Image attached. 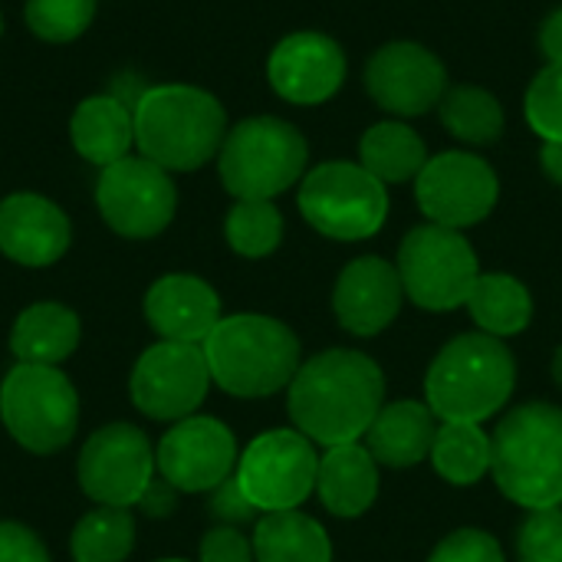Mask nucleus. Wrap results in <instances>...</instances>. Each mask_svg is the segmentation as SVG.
<instances>
[{"label":"nucleus","instance_id":"13","mask_svg":"<svg viewBox=\"0 0 562 562\" xmlns=\"http://www.w3.org/2000/svg\"><path fill=\"white\" fill-rule=\"evenodd\" d=\"M204 349L194 342H155L132 372V402L155 422H181L198 412L211 389Z\"/></svg>","mask_w":562,"mask_h":562},{"label":"nucleus","instance_id":"5","mask_svg":"<svg viewBox=\"0 0 562 562\" xmlns=\"http://www.w3.org/2000/svg\"><path fill=\"white\" fill-rule=\"evenodd\" d=\"M517 385V362L504 339L464 333L451 339L425 375L428 408L441 422L481 425L497 415Z\"/></svg>","mask_w":562,"mask_h":562},{"label":"nucleus","instance_id":"31","mask_svg":"<svg viewBox=\"0 0 562 562\" xmlns=\"http://www.w3.org/2000/svg\"><path fill=\"white\" fill-rule=\"evenodd\" d=\"M224 237L247 260L270 257L283 240V214L273 201H234L224 217Z\"/></svg>","mask_w":562,"mask_h":562},{"label":"nucleus","instance_id":"22","mask_svg":"<svg viewBox=\"0 0 562 562\" xmlns=\"http://www.w3.org/2000/svg\"><path fill=\"white\" fill-rule=\"evenodd\" d=\"M435 418L438 415L428 408V402H392L382 405L362 441L379 464L415 468L431 458V445L438 435Z\"/></svg>","mask_w":562,"mask_h":562},{"label":"nucleus","instance_id":"37","mask_svg":"<svg viewBox=\"0 0 562 562\" xmlns=\"http://www.w3.org/2000/svg\"><path fill=\"white\" fill-rule=\"evenodd\" d=\"M0 562H49V553L23 524H0Z\"/></svg>","mask_w":562,"mask_h":562},{"label":"nucleus","instance_id":"33","mask_svg":"<svg viewBox=\"0 0 562 562\" xmlns=\"http://www.w3.org/2000/svg\"><path fill=\"white\" fill-rule=\"evenodd\" d=\"M524 112L530 128L543 142H562V63H547L524 99Z\"/></svg>","mask_w":562,"mask_h":562},{"label":"nucleus","instance_id":"38","mask_svg":"<svg viewBox=\"0 0 562 562\" xmlns=\"http://www.w3.org/2000/svg\"><path fill=\"white\" fill-rule=\"evenodd\" d=\"M211 514L217 517V520H224V524H247V520H254V514H257V507L247 501V494L240 491V484H237V477H227L221 487H214L211 491Z\"/></svg>","mask_w":562,"mask_h":562},{"label":"nucleus","instance_id":"36","mask_svg":"<svg viewBox=\"0 0 562 562\" xmlns=\"http://www.w3.org/2000/svg\"><path fill=\"white\" fill-rule=\"evenodd\" d=\"M198 562H254V543L234 527H217L201 540Z\"/></svg>","mask_w":562,"mask_h":562},{"label":"nucleus","instance_id":"24","mask_svg":"<svg viewBox=\"0 0 562 562\" xmlns=\"http://www.w3.org/2000/svg\"><path fill=\"white\" fill-rule=\"evenodd\" d=\"M79 346V316L63 303L26 306L10 333V349L30 366H59Z\"/></svg>","mask_w":562,"mask_h":562},{"label":"nucleus","instance_id":"1","mask_svg":"<svg viewBox=\"0 0 562 562\" xmlns=\"http://www.w3.org/2000/svg\"><path fill=\"white\" fill-rule=\"evenodd\" d=\"M385 405V375L375 359L356 349H326L300 366L286 408L313 445H359Z\"/></svg>","mask_w":562,"mask_h":562},{"label":"nucleus","instance_id":"34","mask_svg":"<svg viewBox=\"0 0 562 562\" xmlns=\"http://www.w3.org/2000/svg\"><path fill=\"white\" fill-rule=\"evenodd\" d=\"M520 562H562V510H530L517 533Z\"/></svg>","mask_w":562,"mask_h":562},{"label":"nucleus","instance_id":"28","mask_svg":"<svg viewBox=\"0 0 562 562\" xmlns=\"http://www.w3.org/2000/svg\"><path fill=\"white\" fill-rule=\"evenodd\" d=\"M431 464L448 484L471 487L491 471V435L481 425L441 422L431 445Z\"/></svg>","mask_w":562,"mask_h":562},{"label":"nucleus","instance_id":"23","mask_svg":"<svg viewBox=\"0 0 562 562\" xmlns=\"http://www.w3.org/2000/svg\"><path fill=\"white\" fill-rule=\"evenodd\" d=\"M319 501L336 517H362L379 497V461L366 445L326 448L316 474Z\"/></svg>","mask_w":562,"mask_h":562},{"label":"nucleus","instance_id":"7","mask_svg":"<svg viewBox=\"0 0 562 562\" xmlns=\"http://www.w3.org/2000/svg\"><path fill=\"white\" fill-rule=\"evenodd\" d=\"M0 418L33 454L63 451L79 425V395L56 366L16 362L0 385Z\"/></svg>","mask_w":562,"mask_h":562},{"label":"nucleus","instance_id":"35","mask_svg":"<svg viewBox=\"0 0 562 562\" xmlns=\"http://www.w3.org/2000/svg\"><path fill=\"white\" fill-rule=\"evenodd\" d=\"M428 562H507L504 560V550L501 543L484 533V530H474V527H464V530H454L448 533L435 553L428 557Z\"/></svg>","mask_w":562,"mask_h":562},{"label":"nucleus","instance_id":"6","mask_svg":"<svg viewBox=\"0 0 562 562\" xmlns=\"http://www.w3.org/2000/svg\"><path fill=\"white\" fill-rule=\"evenodd\" d=\"M310 145L296 125L277 115H254L227 128L217 171L237 201H273L303 181Z\"/></svg>","mask_w":562,"mask_h":562},{"label":"nucleus","instance_id":"10","mask_svg":"<svg viewBox=\"0 0 562 562\" xmlns=\"http://www.w3.org/2000/svg\"><path fill=\"white\" fill-rule=\"evenodd\" d=\"M316 474L319 454L313 441L286 428H273L254 438L234 471L247 501L263 514L296 510L316 491Z\"/></svg>","mask_w":562,"mask_h":562},{"label":"nucleus","instance_id":"2","mask_svg":"<svg viewBox=\"0 0 562 562\" xmlns=\"http://www.w3.org/2000/svg\"><path fill=\"white\" fill-rule=\"evenodd\" d=\"M135 148L165 171H198L217 158L227 138V112L221 99L201 86L161 82L132 102Z\"/></svg>","mask_w":562,"mask_h":562},{"label":"nucleus","instance_id":"25","mask_svg":"<svg viewBox=\"0 0 562 562\" xmlns=\"http://www.w3.org/2000/svg\"><path fill=\"white\" fill-rule=\"evenodd\" d=\"M359 165L382 184H405L415 181L428 165V148L412 125L389 119L366 128L359 142Z\"/></svg>","mask_w":562,"mask_h":562},{"label":"nucleus","instance_id":"39","mask_svg":"<svg viewBox=\"0 0 562 562\" xmlns=\"http://www.w3.org/2000/svg\"><path fill=\"white\" fill-rule=\"evenodd\" d=\"M175 497H178V491H175L165 477H158V481H151V484L145 487L138 507H142L148 517H168V514L175 510Z\"/></svg>","mask_w":562,"mask_h":562},{"label":"nucleus","instance_id":"9","mask_svg":"<svg viewBox=\"0 0 562 562\" xmlns=\"http://www.w3.org/2000/svg\"><path fill=\"white\" fill-rule=\"evenodd\" d=\"M398 277L405 296L431 313H448L468 303L481 267L477 254L461 231L441 224H422L398 244Z\"/></svg>","mask_w":562,"mask_h":562},{"label":"nucleus","instance_id":"41","mask_svg":"<svg viewBox=\"0 0 562 562\" xmlns=\"http://www.w3.org/2000/svg\"><path fill=\"white\" fill-rule=\"evenodd\" d=\"M540 168L543 175L562 188V142H543L540 148Z\"/></svg>","mask_w":562,"mask_h":562},{"label":"nucleus","instance_id":"16","mask_svg":"<svg viewBox=\"0 0 562 562\" xmlns=\"http://www.w3.org/2000/svg\"><path fill=\"white\" fill-rule=\"evenodd\" d=\"M234 431L204 415L181 418L158 445L155 468L181 494H211L237 471Z\"/></svg>","mask_w":562,"mask_h":562},{"label":"nucleus","instance_id":"12","mask_svg":"<svg viewBox=\"0 0 562 562\" xmlns=\"http://www.w3.org/2000/svg\"><path fill=\"white\" fill-rule=\"evenodd\" d=\"M415 198L431 224L464 231L481 224L501 198L497 171L471 151H441L415 178Z\"/></svg>","mask_w":562,"mask_h":562},{"label":"nucleus","instance_id":"8","mask_svg":"<svg viewBox=\"0 0 562 562\" xmlns=\"http://www.w3.org/2000/svg\"><path fill=\"white\" fill-rule=\"evenodd\" d=\"M300 214L329 240H369L389 217V191L352 161H323L303 175Z\"/></svg>","mask_w":562,"mask_h":562},{"label":"nucleus","instance_id":"42","mask_svg":"<svg viewBox=\"0 0 562 562\" xmlns=\"http://www.w3.org/2000/svg\"><path fill=\"white\" fill-rule=\"evenodd\" d=\"M553 379H557V385L562 389V346L557 349V356H553Z\"/></svg>","mask_w":562,"mask_h":562},{"label":"nucleus","instance_id":"21","mask_svg":"<svg viewBox=\"0 0 562 562\" xmlns=\"http://www.w3.org/2000/svg\"><path fill=\"white\" fill-rule=\"evenodd\" d=\"M69 142L76 155L95 165L99 171L128 158L135 148L132 102L109 95V92L82 99L69 119Z\"/></svg>","mask_w":562,"mask_h":562},{"label":"nucleus","instance_id":"3","mask_svg":"<svg viewBox=\"0 0 562 562\" xmlns=\"http://www.w3.org/2000/svg\"><path fill=\"white\" fill-rule=\"evenodd\" d=\"M211 379L237 398H267L290 389L303 366L296 333L260 313L224 316L214 333L201 342Z\"/></svg>","mask_w":562,"mask_h":562},{"label":"nucleus","instance_id":"40","mask_svg":"<svg viewBox=\"0 0 562 562\" xmlns=\"http://www.w3.org/2000/svg\"><path fill=\"white\" fill-rule=\"evenodd\" d=\"M540 49L547 63H562V7H557L540 26Z\"/></svg>","mask_w":562,"mask_h":562},{"label":"nucleus","instance_id":"19","mask_svg":"<svg viewBox=\"0 0 562 562\" xmlns=\"http://www.w3.org/2000/svg\"><path fill=\"white\" fill-rule=\"evenodd\" d=\"M72 240V224L43 194L16 191L0 201V254L20 267L56 263Z\"/></svg>","mask_w":562,"mask_h":562},{"label":"nucleus","instance_id":"27","mask_svg":"<svg viewBox=\"0 0 562 562\" xmlns=\"http://www.w3.org/2000/svg\"><path fill=\"white\" fill-rule=\"evenodd\" d=\"M464 306L481 333L494 339L520 336L533 319V296L510 273H481Z\"/></svg>","mask_w":562,"mask_h":562},{"label":"nucleus","instance_id":"44","mask_svg":"<svg viewBox=\"0 0 562 562\" xmlns=\"http://www.w3.org/2000/svg\"><path fill=\"white\" fill-rule=\"evenodd\" d=\"M158 562H188V560H158Z\"/></svg>","mask_w":562,"mask_h":562},{"label":"nucleus","instance_id":"15","mask_svg":"<svg viewBox=\"0 0 562 562\" xmlns=\"http://www.w3.org/2000/svg\"><path fill=\"white\" fill-rule=\"evenodd\" d=\"M366 92L398 119H418L441 105L448 92L445 63L415 40L379 46L366 63Z\"/></svg>","mask_w":562,"mask_h":562},{"label":"nucleus","instance_id":"4","mask_svg":"<svg viewBox=\"0 0 562 562\" xmlns=\"http://www.w3.org/2000/svg\"><path fill=\"white\" fill-rule=\"evenodd\" d=\"M491 474L527 510L562 507V408L527 402L491 435Z\"/></svg>","mask_w":562,"mask_h":562},{"label":"nucleus","instance_id":"32","mask_svg":"<svg viewBox=\"0 0 562 562\" xmlns=\"http://www.w3.org/2000/svg\"><path fill=\"white\" fill-rule=\"evenodd\" d=\"M99 0H26L23 20L43 43H72L95 20Z\"/></svg>","mask_w":562,"mask_h":562},{"label":"nucleus","instance_id":"14","mask_svg":"<svg viewBox=\"0 0 562 562\" xmlns=\"http://www.w3.org/2000/svg\"><path fill=\"white\" fill-rule=\"evenodd\" d=\"M155 481V451L135 425L99 428L79 454V484L99 507H135Z\"/></svg>","mask_w":562,"mask_h":562},{"label":"nucleus","instance_id":"11","mask_svg":"<svg viewBox=\"0 0 562 562\" xmlns=\"http://www.w3.org/2000/svg\"><path fill=\"white\" fill-rule=\"evenodd\" d=\"M95 207L119 237L148 240L175 221L178 188L171 171L142 155H128L99 171Z\"/></svg>","mask_w":562,"mask_h":562},{"label":"nucleus","instance_id":"29","mask_svg":"<svg viewBox=\"0 0 562 562\" xmlns=\"http://www.w3.org/2000/svg\"><path fill=\"white\" fill-rule=\"evenodd\" d=\"M438 112H441L445 128L454 138L468 142V145H491V142H497L504 135V122H507L501 99L491 89L471 86V82L448 86Z\"/></svg>","mask_w":562,"mask_h":562},{"label":"nucleus","instance_id":"43","mask_svg":"<svg viewBox=\"0 0 562 562\" xmlns=\"http://www.w3.org/2000/svg\"><path fill=\"white\" fill-rule=\"evenodd\" d=\"M0 36H3V13H0Z\"/></svg>","mask_w":562,"mask_h":562},{"label":"nucleus","instance_id":"17","mask_svg":"<svg viewBox=\"0 0 562 562\" xmlns=\"http://www.w3.org/2000/svg\"><path fill=\"white\" fill-rule=\"evenodd\" d=\"M267 79L273 92L293 105H323L346 82V53L333 36L300 30L273 46Z\"/></svg>","mask_w":562,"mask_h":562},{"label":"nucleus","instance_id":"26","mask_svg":"<svg viewBox=\"0 0 562 562\" xmlns=\"http://www.w3.org/2000/svg\"><path fill=\"white\" fill-rule=\"evenodd\" d=\"M250 543L257 562H333L326 530L300 510L263 514Z\"/></svg>","mask_w":562,"mask_h":562},{"label":"nucleus","instance_id":"20","mask_svg":"<svg viewBox=\"0 0 562 562\" xmlns=\"http://www.w3.org/2000/svg\"><path fill=\"white\" fill-rule=\"evenodd\" d=\"M145 319L168 342L201 346L221 316V296L214 286L191 273H168L155 280L145 293Z\"/></svg>","mask_w":562,"mask_h":562},{"label":"nucleus","instance_id":"18","mask_svg":"<svg viewBox=\"0 0 562 562\" xmlns=\"http://www.w3.org/2000/svg\"><path fill=\"white\" fill-rule=\"evenodd\" d=\"M405 303V286L398 267L382 257H356L342 267L333 310L346 333L352 336H379L395 323Z\"/></svg>","mask_w":562,"mask_h":562},{"label":"nucleus","instance_id":"30","mask_svg":"<svg viewBox=\"0 0 562 562\" xmlns=\"http://www.w3.org/2000/svg\"><path fill=\"white\" fill-rule=\"evenodd\" d=\"M135 547V520L125 507L89 510L72 530L76 562H125Z\"/></svg>","mask_w":562,"mask_h":562}]
</instances>
